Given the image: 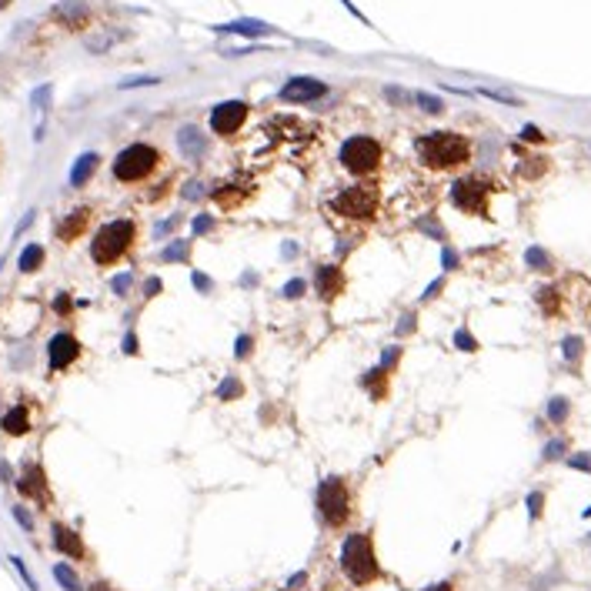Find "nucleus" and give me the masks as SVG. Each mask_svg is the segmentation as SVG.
<instances>
[{"instance_id": "f704fd0d", "label": "nucleus", "mask_w": 591, "mask_h": 591, "mask_svg": "<svg viewBox=\"0 0 591 591\" xmlns=\"http://www.w3.org/2000/svg\"><path fill=\"white\" fill-rule=\"evenodd\" d=\"M455 344H458L461 351H478V341H474V337H471L468 331H458V334H455Z\"/></svg>"}, {"instance_id": "37998d69", "label": "nucleus", "mask_w": 591, "mask_h": 591, "mask_svg": "<svg viewBox=\"0 0 591 591\" xmlns=\"http://www.w3.org/2000/svg\"><path fill=\"white\" fill-rule=\"evenodd\" d=\"M54 307H57L61 314H67V311H71V298H67V294H61V298H57V304H54Z\"/></svg>"}, {"instance_id": "a19ab883", "label": "nucleus", "mask_w": 591, "mask_h": 591, "mask_svg": "<svg viewBox=\"0 0 591 591\" xmlns=\"http://www.w3.org/2000/svg\"><path fill=\"white\" fill-rule=\"evenodd\" d=\"M521 137H525V140H541V131H538V127H525V131H521Z\"/></svg>"}, {"instance_id": "1a4fd4ad", "label": "nucleus", "mask_w": 591, "mask_h": 591, "mask_svg": "<svg viewBox=\"0 0 591 591\" xmlns=\"http://www.w3.org/2000/svg\"><path fill=\"white\" fill-rule=\"evenodd\" d=\"M251 117V107L244 101H224L211 110V131L217 137H234Z\"/></svg>"}, {"instance_id": "ddd939ff", "label": "nucleus", "mask_w": 591, "mask_h": 591, "mask_svg": "<svg viewBox=\"0 0 591 591\" xmlns=\"http://www.w3.org/2000/svg\"><path fill=\"white\" fill-rule=\"evenodd\" d=\"M348 288V277L337 264H321L318 274H314V291H318L321 301H334L337 294H344Z\"/></svg>"}, {"instance_id": "79ce46f5", "label": "nucleus", "mask_w": 591, "mask_h": 591, "mask_svg": "<svg viewBox=\"0 0 591 591\" xmlns=\"http://www.w3.org/2000/svg\"><path fill=\"white\" fill-rule=\"evenodd\" d=\"M124 351H127V354H137V337H134V334H127V337H124Z\"/></svg>"}, {"instance_id": "a878e982", "label": "nucleus", "mask_w": 591, "mask_h": 591, "mask_svg": "<svg viewBox=\"0 0 591 591\" xmlns=\"http://www.w3.org/2000/svg\"><path fill=\"white\" fill-rule=\"evenodd\" d=\"M241 381L238 378H228L224 381V384H221V391H217V397H221V401H234V397H241Z\"/></svg>"}, {"instance_id": "7ed1b4c3", "label": "nucleus", "mask_w": 591, "mask_h": 591, "mask_svg": "<svg viewBox=\"0 0 591 591\" xmlns=\"http://www.w3.org/2000/svg\"><path fill=\"white\" fill-rule=\"evenodd\" d=\"M341 571L348 578L354 588H367L381 581V564H378V555H374V538L367 531H354L348 534V541L341 548Z\"/></svg>"}, {"instance_id": "aec40b11", "label": "nucleus", "mask_w": 591, "mask_h": 591, "mask_svg": "<svg viewBox=\"0 0 591 591\" xmlns=\"http://www.w3.org/2000/svg\"><path fill=\"white\" fill-rule=\"evenodd\" d=\"M214 31H224V34H241V37H268L274 34L271 24H264V20H234V24H221V27H214Z\"/></svg>"}, {"instance_id": "2eb2a0df", "label": "nucleus", "mask_w": 591, "mask_h": 591, "mask_svg": "<svg viewBox=\"0 0 591 591\" xmlns=\"http://www.w3.org/2000/svg\"><path fill=\"white\" fill-rule=\"evenodd\" d=\"M177 151H181L187 161H200V157H207V151H211L207 134H204L197 124H184L181 131H177Z\"/></svg>"}, {"instance_id": "423d86ee", "label": "nucleus", "mask_w": 591, "mask_h": 591, "mask_svg": "<svg viewBox=\"0 0 591 591\" xmlns=\"http://www.w3.org/2000/svg\"><path fill=\"white\" fill-rule=\"evenodd\" d=\"M318 511L324 518V525L331 528H344L354 515V495L344 478H324L318 488Z\"/></svg>"}, {"instance_id": "ea45409f", "label": "nucleus", "mask_w": 591, "mask_h": 591, "mask_svg": "<svg viewBox=\"0 0 591 591\" xmlns=\"http://www.w3.org/2000/svg\"><path fill=\"white\" fill-rule=\"evenodd\" d=\"M200 187H204L200 181H191V184H187V191H184V197H187V200H194V197H200V194H204Z\"/></svg>"}, {"instance_id": "20e7f679", "label": "nucleus", "mask_w": 591, "mask_h": 591, "mask_svg": "<svg viewBox=\"0 0 591 591\" xmlns=\"http://www.w3.org/2000/svg\"><path fill=\"white\" fill-rule=\"evenodd\" d=\"M134 244H137V224L131 217H117V221H107L104 228L94 234L91 258L97 268H114L134 251Z\"/></svg>"}, {"instance_id": "6e6552de", "label": "nucleus", "mask_w": 591, "mask_h": 591, "mask_svg": "<svg viewBox=\"0 0 591 591\" xmlns=\"http://www.w3.org/2000/svg\"><path fill=\"white\" fill-rule=\"evenodd\" d=\"M491 191L495 184L488 177H465L451 187V200H455L458 211L465 214H478V217H488V200H491Z\"/></svg>"}, {"instance_id": "4468645a", "label": "nucleus", "mask_w": 591, "mask_h": 591, "mask_svg": "<svg viewBox=\"0 0 591 591\" xmlns=\"http://www.w3.org/2000/svg\"><path fill=\"white\" fill-rule=\"evenodd\" d=\"M91 221H94V207H77V211L64 214V221L57 224V241L74 244L77 238H84L91 231Z\"/></svg>"}, {"instance_id": "393cba45", "label": "nucleus", "mask_w": 591, "mask_h": 591, "mask_svg": "<svg viewBox=\"0 0 591 591\" xmlns=\"http://www.w3.org/2000/svg\"><path fill=\"white\" fill-rule=\"evenodd\" d=\"M50 94H54V87H50V84H44L41 91H34V110H37L41 117H44L47 110H50Z\"/></svg>"}, {"instance_id": "39448f33", "label": "nucleus", "mask_w": 591, "mask_h": 591, "mask_svg": "<svg viewBox=\"0 0 591 591\" xmlns=\"http://www.w3.org/2000/svg\"><path fill=\"white\" fill-rule=\"evenodd\" d=\"M341 164L348 174L354 177H371V174H378L381 164H384V147H381L374 137L367 134H354L348 137L344 144H341Z\"/></svg>"}, {"instance_id": "49530a36", "label": "nucleus", "mask_w": 591, "mask_h": 591, "mask_svg": "<svg viewBox=\"0 0 591 591\" xmlns=\"http://www.w3.org/2000/svg\"><path fill=\"white\" fill-rule=\"evenodd\" d=\"M425 591H455V585H451V581H441V585H431V588H425Z\"/></svg>"}, {"instance_id": "e433bc0d", "label": "nucleus", "mask_w": 591, "mask_h": 591, "mask_svg": "<svg viewBox=\"0 0 591 591\" xmlns=\"http://www.w3.org/2000/svg\"><path fill=\"white\" fill-rule=\"evenodd\" d=\"M581 354V337H568L564 341V358H578Z\"/></svg>"}, {"instance_id": "9d476101", "label": "nucleus", "mask_w": 591, "mask_h": 591, "mask_svg": "<svg viewBox=\"0 0 591 591\" xmlns=\"http://www.w3.org/2000/svg\"><path fill=\"white\" fill-rule=\"evenodd\" d=\"M80 341H77L71 331H61L50 337V344H47V367L57 374V371H67L71 364L80 358Z\"/></svg>"}, {"instance_id": "58836bf2", "label": "nucleus", "mask_w": 591, "mask_h": 591, "mask_svg": "<svg viewBox=\"0 0 591 591\" xmlns=\"http://www.w3.org/2000/svg\"><path fill=\"white\" fill-rule=\"evenodd\" d=\"M14 518H17V521H20V525H24L27 531H34V518H31V511H27V508H14Z\"/></svg>"}, {"instance_id": "dca6fc26", "label": "nucleus", "mask_w": 591, "mask_h": 591, "mask_svg": "<svg viewBox=\"0 0 591 591\" xmlns=\"http://www.w3.org/2000/svg\"><path fill=\"white\" fill-rule=\"evenodd\" d=\"M17 488H20L24 498H34L37 504H50V488H47V478H44V468H41V465H27L24 474H20V481H17Z\"/></svg>"}, {"instance_id": "7c9ffc66", "label": "nucleus", "mask_w": 591, "mask_h": 591, "mask_svg": "<svg viewBox=\"0 0 591 591\" xmlns=\"http://www.w3.org/2000/svg\"><path fill=\"white\" fill-rule=\"evenodd\" d=\"M10 564H14L17 571H20V578H24V585H27V591H41V588H37V581L31 578V571H27V564H24V561H20V558H10Z\"/></svg>"}, {"instance_id": "473e14b6", "label": "nucleus", "mask_w": 591, "mask_h": 591, "mask_svg": "<svg viewBox=\"0 0 591 591\" xmlns=\"http://www.w3.org/2000/svg\"><path fill=\"white\" fill-rule=\"evenodd\" d=\"M548 414H551V421H564V414H568L564 397H555V401H551V408H548Z\"/></svg>"}, {"instance_id": "2f4dec72", "label": "nucleus", "mask_w": 591, "mask_h": 591, "mask_svg": "<svg viewBox=\"0 0 591 591\" xmlns=\"http://www.w3.org/2000/svg\"><path fill=\"white\" fill-rule=\"evenodd\" d=\"M251 348H254V337H251V334H241V337H238V351H234V358L244 361V358L251 354Z\"/></svg>"}, {"instance_id": "de8ad7c7", "label": "nucleus", "mask_w": 591, "mask_h": 591, "mask_svg": "<svg viewBox=\"0 0 591 591\" xmlns=\"http://www.w3.org/2000/svg\"><path fill=\"white\" fill-rule=\"evenodd\" d=\"M87 591H117V588H110V585H104V581H97V585H91Z\"/></svg>"}, {"instance_id": "cd10ccee", "label": "nucleus", "mask_w": 591, "mask_h": 591, "mask_svg": "<svg viewBox=\"0 0 591 591\" xmlns=\"http://www.w3.org/2000/svg\"><path fill=\"white\" fill-rule=\"evenodd\" d=\"M131 284H134V274H131V271L117 274V277H114V281H110V288H114V294H117V298H124V294H127V291H131Z\"/></svg>"}, {"instance_id": "6ab92c4d", "label": "nucleus", "mask_w": 591, "mask_h": 591, "mask_svg": "<svg viewBox=\"0 0 591 591\" xmlns=\"http://www.w3.org/2000/svg\"><path fill=\"white\" fill-rule=\"evenodd\" d=\"M97 167H101V154H80L71 167V187H84V184H91V177L97 174Z\"/></svg>"}, {"instance_id": "4be33fe9", "label": "nucleus", "mask_w": 591, "mask_h": 591, "mask_svg": "<svg viewBox=\"0 0 591 591\" xmlns=\"http://www.w3.org/2000/svg\"><path fill=\"white\" fill-rule=\"evenodd\" d=\"M44 247L41 244H27L24 251H20V258H17V268L24 274H34V271H41V264H44Z\"/></svg>"}, {"instance_id": "9b49d317", "label": "nucleus", "mask_w": 591, "mask_h": 591, "mask_svg": "<svg viewBox=\"0 0 591 591\" xmlns=\"http://www.w3.org/2000/svg\"><path fill=\"white\" fill-rule=\"evenodd\" d=\"M277 97H281L284 104H311V101L328 97V84H324V80H314V77H291L288 84L277 91Z\"/></svg>"}, {"instance_id": "f257e3e1", "label": "nucleus", "mask_w": 591, "mask_h": 591, "mask_svg": "<svg viewBox=\"0 0 591 591\" xmlns=\"http://www.w3.org/2000/svg\"><path fill=\"white\" fill-rule=\"evenodd\" d=\"M164 154L154 144H127L117 161H114V181L124 184L127 191H147V187H164Z\"/></svg>"}, {"instance_id": "0eeeda50", "label": "nucleus", "mask_w": 591, "mask_h": 591, "mask_svg": "<svg viewBox=\"0 0 591 591\" xmlns=\"http://www.w3.org/2000/svg\"><path fill=\"white\" fill-rule=\"evenodd\" d=\"M328 207L348 221H374L381 207V194L374 184H354V187H344Z\"/></svg>"}, {"instance_id": "a18cd8bd", "label": "nucleus", "mask_w": 591, "mask_h": 591, "mask_svg": "<svg viewBox=\"0 0 591 591\" xmlns=\"http://www.w3.org/2000/svg\"><path fill=\"white\" fill-rule=\"evenodd\" d=\"M401 321H404V324L397 328V331H401V334H404V331H414V314H404V318H401Z\"/></svg>"}, {"instance_id": "c03bdc74", "label": "nucleus", "mask_w": 591, "mask_h": 591, "mask_svg": "<svg viewBox=\"0 0 591 591\" xmlns=\"http://www.w3.org/2000/svg\"><path fill=\"white\" fill-rule=\"evenodd\" d=\"M157 291H161V281H157V277H151V281H147V294H144V298H154Z\"/></svg>"}, {"instance_id": "72a5a7b5", "label": "nucleus", "mask_w": 591, "mask_h": 591, "mask_svg": "<svg viewBox=\"0 0 591 591\" xmlns=\"http://www.w3.org/2000/svg\"><path fill=\"white\" fill-rule=\"evenodd\" d=\"M191 281H194V288H197V291H204V294H211V291H214V281L207 277V274L194 271V274H191Z\"/></svg>"}, {"instance_id": "f03ea898", "label": "nucleus", "mask_w": 591, "mask_h": 591, "mask_svg": "<svg viewBox=\"0 0 591 591\" xmlns=\"http://www.w3.org/2000/svg\"><path fill=\"white\" fill-rule=\"evenodd\" d=\"M414 151H418V161L428 170L448 174V170H461L471 161V140L461 137L458 131H435V134L421 137L414 144Z\"/></svg>"}, {"instance_id": "bb28decb", "label": "nucleus", "mask_w": 591, "mask_h": 591, "mask_svg": "<svg viewBox=\"0 0 591 591\" xmlns=\"http://www.w3.org/2000/svg\"><path fill=\"white\" fill-rule=\"evenodd\" d=\"M304 291H307V284H304V277H294V281H288V284L281 288V294H284L288 301H298V298H304Z\"/></svg>"}, {"instance_id": "c9c22d12", "label": "nucleus", "mask_w": 591, "mask_h": 591, "mask_svg": "<svg viewBox=\"0 0 591 591\" xmlns=\"http://www.w3.org/2000/svg\"><path fill=\"white\" fill-rule=\"evenodd\" d=\"M140 84H147V87H151V84H161V77H134V80H124L121 87H124V91H131V87H140Z\"/></svg>"}, {"instance_id": "5701e85b", "label": "nucleus", "mask_w": 591, "mask_h": 591, "mask_svg": "<svg viewBox=\"0 0 591 591\" xmlns=\"http://www.w3.org/2000/svg\"><path fill=\"white\" fill-rule=\"evenodd\" d=\"M161 261H167V264H187L191 261V241H170L161 251Z\"/></svg>"}, {"instance_id": "4c0bfd02", "label": "nucleus", "mask_w": 591, "mask_h": 591, "mask_svg": "<svg viewBox=\"0 0 591 591\" xmlns=\"http://www.w3.org/2000/svg\"><path fill=\"white\" fill-rule=\"evenodd\" d=\"M191 228H194V234H207V231H214V221L211 217H194Z\"/></svg>"}, {"instance_id": "f3484780", "label": "nucleus", "mask_w": 591, "mask_h": 591, "mask_svg": "<svg viewBox=\"0 0 591 591\" xmlns=\"http://www.w3.org/2000/svg\"><path fill=\"white\" fill-rule=\"evenodd\" d=\"M54 548L61 551V555H67V558L74 561H84L87 558V548H84V541H80V534H77L74 528H67V525H54Z\"/></svg>"}, {"instance_id": "c756f323", "label": "nucleus", "mask_w": 591, "mask_h": 591, "mask_svg": "<svg viewBox=\"0 0 591 591\" xmlns=\"http://www.w3.org/2000/svg\"><path fill=\"white\" fill-rule=\"evenodd\" d=\"M528 264H531V268H538V271H548V268H551V258H548L541 247H531V251H528Z\"/></svg>"}, {"instance_id": "412c9836", "label": "nucleus", "mask_w": 591, "mask_h": 591, "mask_svg": "<svg viewBox=\"0 0 591 591\" xmlns=\"http://www.w3.org/2000/svg\"><path fill=\"white\" fill-rule=\"evenodd\" d=\"M234 187H238V184H221V191H214V200H217V204H221L224 211H234V207H241L244 200L254 194V187H247V184H244L241 191H234Z\"/></svg>"}, {"instance_id": "a211bd4d", "label": "nucleus", "mask_w": 591, "mask_h": 591, "mask_svg": "<svg viewBox=\"0 0 591 591\" xmlns=\"http://www.w3.org/2000/svg\"><path fill=\"white\" fill-rule=\"evenodd\" d=\"M0 428H3V435H10V438H24V435L31 431V411H27V404H24V401L14 404V408L3 414Z\"/></svg>"}, {"instance_id": "c85d7f7f", "label": "nucleus", "mask_w": 591, "mask_h": 591, "mask_svg": "<svg viewBox=\"0 0 591 591\" xmlns=\"http://www.w3.org/2000/svg\"><path fill=\"white\" fill-rule=\"evenodd\" d=\"M414 101H418L421 110H428V114H441V110H444V104H441L438 97H431V94H414Z\"/></svg>"}, {"instance_id": "f8f14e48", "label": "nucleus", "mask_w": 591, "mask_h": 591, "mask_svg": "<svg viewBox=\"0 0 591 591\" xmlns=\"http://www.w3.org/2000/svg\"><path fill=\"white\" fill-rule=\"evenodd\" d=\"M50 17H54L61 27H67V31H87L94 20V10L87 0H61V3L50 10Z\"/></svg>"}, {"instance_id": "b1692460", "label": "nucleus", "mask_w": 591, "mask_h": 591, "mask_svg": "<svg viewBox=\"0 0 591 591\" xmlns=\"http://www.w3.org/2000/svg\"><path fill=\"white\" fill-rule=\"evenodd\" d=\"M54 578L64 585V591H80V578L71 564H54Z\"/></svg>"}, {"instance_id": "09e8293b", "label": "nucleus", "mask_w": 591, "mask_h": 591, "mask_svg": "<svg viewBox=\"0 0 591 591\" xmlns=\"http://www.w3.org/2000/svg\"><path fill=\"white\" fill-rule=\"evenodd\" d=\"M3 7H10V0H0V10H3Z\"/></svg>"}]
</instances>
